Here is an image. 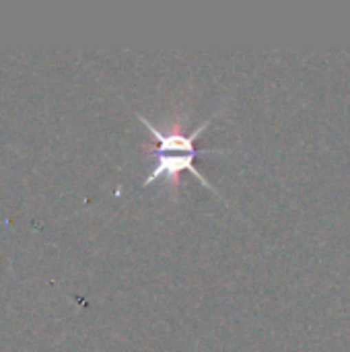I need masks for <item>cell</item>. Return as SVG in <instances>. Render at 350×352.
<instances>
[{
	"mask_svg": "<svg viewBox=\"0 0 350 352\" xmlns=\"http://www.w3.org/2000/svg\"><path fill=\"white\" fill-rule=\"evenodd\" d=\"M136 116H138V120L149 128V132L159 140L157 165H155V169L146 175L144 186H151V184H155V182L161 179V177H167L169 184L175 186V184H177V173H179V171H192V173L200 179L202 186H206V188H210L215 194H219L217 188H212L210 182L200 173V169L194 167V159H196V155H198V151L194 148V140L204 132V128L210 124V120H212L215 116H210L206 122H202L192 134H184V132H179V130H161V128H157L151 120H146L144 116H140V113H136ZM219 196H221V194H219Z\"/></svg>",
	"mask_w": 350,
	"mask_h": 352,
	"instance_id": "1",
	"label": "cell"
}]
</instances>
